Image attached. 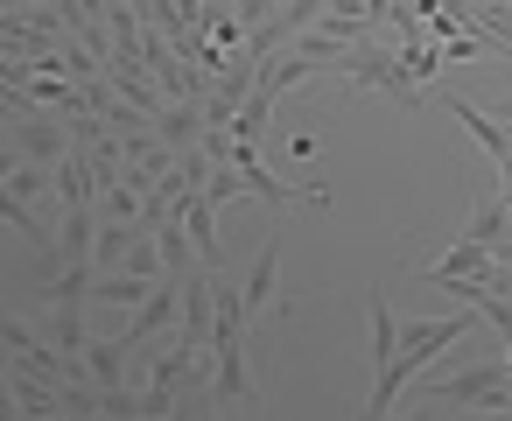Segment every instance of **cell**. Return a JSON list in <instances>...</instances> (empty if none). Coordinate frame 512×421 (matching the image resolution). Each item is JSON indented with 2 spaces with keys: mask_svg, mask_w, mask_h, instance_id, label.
<instances>
[{
  "mask_svg": "<svg viewBox=\"0 0 512 421\" xmlns=\"http://www.w3.org/2000/svg\"><path fill=\"white\" fill-rule=\"evenodd\" d=\"M442 106H449V120H456V127H470V141H477L498 169L512 162V127H505L498 113H484V106H470V99H442Z\"/></svg>",
  "mask_w": 512,
  "mask_h": 421,
  "instance_id": "8992f818",
  "label": "cell"
},
{
  "mask_svg": "<svg viewBox=\"0 0 512 421\" xmlns=\"http://www.w3.org/2000/svg\"><path fill=\"white\" fill-rule=\"evenodd\" d=\"M512 232V204L505 197H477V211H470V225L456 232V239H477V246H498Z\"/></svg>",
  "mask_w": 512,
  "mask_h": 421,
  "instance_id": "8fae6325",
  "label": "cell"
},
{
  "mask_svg": "<svg viewBox=\"0 0 512 421\" xmlns=\"http://www.w3.org/2000/svg\"><path fill=\"white\" fill-rule=\"evenodd\" d=\"M8 134H15V148H22L29 162H50V169H57V162L71 155V127H57V120H50V106H43V113H29V120H8Z\"/></svg>",
  "mask_w": 512,
  "mask_h": 421,
  "instance_id": "5b68a950",
  "label": "cell"
},
{
  "mask_svg": "<svg viewBox=\"0 0 512 421\" xmlns=\"http://www.w3.org/2000/svg\"><path fill=\"white\" fill-rule=\"evenodd\" d=\"M470 316H477V309H463V302H456V316H435V323L400 330L393 365H386V372H372V400H365V414H393V407H400V393L414 386V372H421L435 351H449V344H463V337H470Z\"/></svg>",
  "mask_w": 512,
  "mask_h": 421,
  "instance_id": "6da1fadb",
  "label": "cell"
},
{
  "mask_svg": "<svg viewBox=\"0 0 512 421\" xmlns=\"http://www.w3.org/2000/svg\"><path fill=\"white\" fill-rule=\"evenodd\" d=\"M505 379H512L505 358L470 365V372H442V379H428V400L435 407H470V414H505Z\"/></svg>",
  "mask_w": 512,
  "mask_h": 421,
  "instance_id": "3957f363",
  "label": "cell"
},
{
  "mask_svg": "<svg viewBox=\"0 0 512 421\" xmlns=\"http://www.w3.org/2000/svg\"><path fill=\"white\" fill-rule=\"evenodd\" d=\"M8 141H15V134H8V120H0V148H8Z\"/></svg>",
  "mask_w": 512,
  "mask_h": 421,
  "instance_id": "e0dca14e",
  "label": "cell"
},
{
  "mask_svg": "<svg viewBox=\"0 0 512 421\" xmlns=\"http://www.w3.org/2000/svg\"><path fill=\"white\" fill-rule=\"evenodd\" d=\"M337 85H358V92H386V99H400V106H421V85H414V71L400 64V50H393V43H372V36L337 57Z\"/></svg>",
  "mask_w": 512,
  "mask_h": 421,
  "instance_id": "7a4b0ae2",
  "label": "cell"
},
{
  "mask_svg": "<svg viewBox=\"0 0 512 421\" xmlns=\"http://www.w3.org/2000/svg\"><path fill=\"white\" fill-rule=\"evenodd\" d=\"M491 267H498V253H491V246H477V239H456V246H449L442 260H428L421 274H428V281L442 288V281H463V274H477V281H491Z\"/></svg>",
  "mask_w": 512,
  "mask_h": 421,
  "instance_id": "9c48e42d",
  "label": "cell"
},
{
  "mask_svg": "<svg viewBox=\"0 0 512 421\" xmlns=\"http://www.w3.org/2000/svg\"><path fill=\"white\" fill-rule=\"evenodd\" d=\"M155 134H162L169 148H197V141L211 134V120H204V99H162V113H155Z\"/></svg>",
  "mask_w": 512,
  "mask_h": 421,
  "instance_id": "ba28073f",
  "label": "cell"
},
{
  "mask_svg": "<svg viewBox=\"0 0 512 421\" xmlns=\"http://www.w3.org/2000/svg\"><path fill=\"white\" fill-rule=\"evenodd\" d=\"M274 106H281V99H274L267 85H253V92H246V106L232 113V134H239V141H260V134H267V113H274Z\"/></svg>",
  "mask_w": 512,
  "mask_h": 421,
  "instance_id": "5bb4252c",
  "label": "cell"
},
{
  "mask_svg": "<svg viewBox=\"0 0 512 421\" xmlns=\"http://www.w3.org/2000/svg\"><path fill=\"white\" fill-rule=\"evenodd\" d=\"M176 211H183V225H190L197 260H204V267H218V204H211L204 190H190V197H176Z\"/></svg>",
  "mask_w": 512,
  "mask_h": 421,
  "instance_id": "30bf717a",
  "label": "cell"
},
{
  "mask_svg": "<svg viewBox=\"0 0 512 421\" xmlns=\"http://www.w3.org/2000/svg\"><path fill=\"white\" fill-rule=\"evenodd\" d=\"M176 316H183V281H176V274H162V281H155V288L141 295L134 323L120 330V344H127V351H141V344H155V337H162V330H169Z\"/></svg>",
  "mask_w": 512,
  "mask_h": 421,
  "instance_id": "277c9868",
  "label": "cell"
},
{
  "mask_svg": "<svg viewBox=\"0 0 512 421\" xmlns=\"http://www.w3.org/2000/svg\"><path fill=\"white\" fill-rule=\"evenodd\" d=\"M85 372H92L99 386H120V379H127V344H120V337H85Z\"/></svg>",
  "mask_w": 512,
  "mask_h": 421,
  "instance_id": "7c38bea8",
  "label": "cell"
},
{
  "mask_svg": "<svg viewBox=\"0 0 512 421\" xmlns=\"http://www.w3.org/2000/svg\"><path fill=\"white\" fill-rule=\"evenodd\" d=\"M204 197H211V204H232V197H246L239 169H232V162H218V169H211V183H204Z\"/></svg>",
  "mask_w": 512,
  "mask_h": 421,
  "instance_id": "2e32d148",
  "label": "cell"
},
{
  "mask_svg": "<svg viewBox=\"0 0 512 421\" xmlns=\"http://www.w3.org/2000/svg\"><path fill=\"white\" fill-rule=\"evenodd\" d=\"M239 295H246V316H253V323L281 309V239H274V246L253 260V274L239 281Z\"/></svg>",
  "mask_w": 512,
  "mask_h": 421,
  "instance_id": "52a82bcc",
  "label": "cell"
},
{
  "mask_svg": "<svg viewBox=\"0 0 512 421\" xmlns=\"http://www.w3.org/2000/svg\"><path fill=\"white\" fill-rule=\"evenodd\" d=\"M148 288H155V281H141V274H120V267H113V274H99V281H92V302L141 309V295H148Z\"/></svg>",
  "mask_w": 512,
  "mask_h": 421,
  "instance_id": "4fadbf2b",
  "label": "cell"
},
{
  "mask_svg": "<svg viewBox=\"0 0 512 421\" xmlns=\"http://www.w3.org/2000/svg\"><path fill=\"white\" fill-rule=\"evenodd\" d=\"M372 372H386L393 365V351H400V330H393V309H386V295H372Z\"/></svg>",
  "mask_w": 512,
  "mask_h": 421,
  "instance_id": "9a60e30c",
  "label": "cell"
}]
</instances>
